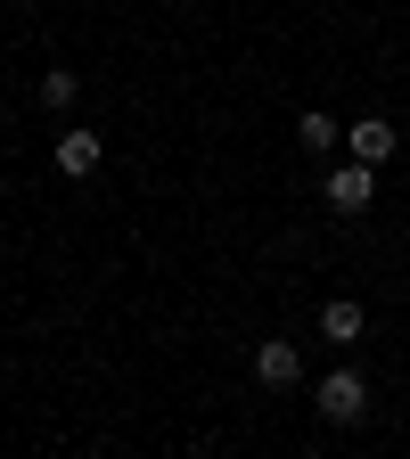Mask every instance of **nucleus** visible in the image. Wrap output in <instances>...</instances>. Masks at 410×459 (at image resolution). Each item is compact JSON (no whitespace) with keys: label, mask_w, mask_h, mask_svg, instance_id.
I'll use <instances>...</instances> for the list:
<instances>
[{"label":"nucleus","mask_w":410,"mask_h":459,"mask_svg":"<svg viewBox=\"0 0 410 459\" xmlns=\"http://www.w3.org/2000/svg\"><path fill=\"white\" fill-rule=\"evenodd\" d=\"M312 411H320L328 427H362V419H370V385H362V369H328V377L312 385Z\"/></svg>","instance_id":"1"},{"label":"nucleus","mask_w":410,"mask_h":459,"mask_svg":"<svg viewBox=\"0 0 410 459\" xmlns=\"http://www.w3.org/2000/svg\"><path fill=\"white\" fill-rule=\"evenodd\" d=\"M320 197L336 205V213H370L378 205V164H362V156H345L328 181H320Z\"/></svg>","instance_id":"2"},{"label":"nucleus","mask_w":410,"mask_h":459,"mask_svg":"<svg viewBox=\"0 0 410 459\" xmlns=\"http://www.w3.org/2000/svg\"><path fill=\"white\" fill-rule=\"evenodd\" d=\"M255 377L279 394V385H304V353H296V336H263L255 344Z\"/></svg>","instance_id":"3"},{"label":"nucleus","mask_w":410,"mask_h":459,"mask_svg":"<svg viewBox=\"0 0 410 459\" xmlns=\"http://www.w3.org/2000/svg\"><path fill=\"white\" fill-rule=\"evenodd\" d=\"M362 296H328L320 304V344H336V353H353V344H362Z\"/></svg>","instance_id":"4"},{"label":"nucleus","mask_w":410,"mask_h":459,"mask_svg":"<svg viewBox=\"0 0 410 459\" xmlns=\"http://www.w3.org/2000/svg\"><path fill=\"white\" fill-rule=\"evenodd\" d=\"M49 156H57V172H66V181H91V172H99V132H91V124H66Z\"/></svg>","instance_id":"5"},{"label":"nucleus","mask_w":410,"mask_h":459,"mask_svg":"<svg viewBox=\"0 0 410 459\" xmlns=\"http://www.w3.org/2000/svg\"><path fill=\"white\" fill-rule=\"evenodd\" d=\"M394 148H402V132L386 115H362V124L345 132V156H362V164H394Z\"/></svg>","instance_id":"6"},{"label":"nucleus","mask_w":410,"mask_h":459,"mask_svg":"<svg viewBox=\"0 0 410 459\" xmlns=\"http://www.w3.org/2000/svg\"><path fill=\"white\" fill-rule=\"evenodd\" d=\"M296 148L304 156H328V148H345V132L328 124V115H296Z\"/></svg>","instance_id":"7"},{"label":"nucleus","mask_w":410,"mask_h":459,"mask_svg":"<svg viewBox=\"0 0 410 459\" xmlns=\"http://www.w3.org/2000/svg\"><path fill=\"white\" fill-rule=\"evenodd\" d=\"M74 99H83V74H74V66H49V74H41V107H57V115H66Z\"/></svg>","instance_id":"8"}]
</instances>
